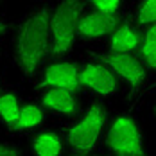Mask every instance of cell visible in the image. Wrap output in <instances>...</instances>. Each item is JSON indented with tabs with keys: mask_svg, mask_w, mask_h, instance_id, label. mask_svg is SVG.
<instances>
[{
	"mask_svg": "<svg viewBox=\"0 0 156 156\" xmlns=\"http://www.w3.org/2000/svg\"><path fill=\"white\" fill-rule=\"evenodd\" d=\"M138 54L144 65L147 66V70L156 72V25L142 29V43Z\"/></svg>",
	"mask_w": 156,
	"mask_h": 156,
	"instance_id": "obj_14",
	"label": "cell"
},
{
	"mask_svg": "<svg viewBox=\"0 0 156 156\" xmlns=\"http://www.w3.org/2000/svg\"><path fill=\"white\" fill-rule=\"evenodd\" d=\"M124 15H102L92 9H84L77 25V40L83 41H95L101 38H108L111 31L126 18Z\"/></svg>",
	"mask_w": 156,
	"mask_h": 156,
	"instance_id": "obj_8",
	"label": "cell"
},
{
	"mask_svg": "<svg viewBox=\"0 0 156 156\" xmlns=\"http://www.w3.org/2000/svg\"><path fill=\"white\" fill-rule=\"evenodd\" d=\"M22 106H23V101H22L20 94L15 88L5 86L0 92V126H4L7 131H11Z\"/></svg>",
	"mask_w": 156,
	"mask_h": 156,
	"instance_id": "obj_13",
	"label": "cell"
},
{
	"mask_svg": "<svg viewBox=\"0 0 156 156\" xmlns=\"http://www.w3.org/2000/svg\"><path fill=\"white\" fill-rule=\"evenodd\" d=\"M9 31H11V25H9V22H7L5 15L0 11V40H2L5 34H9Z\"/></svg>",
	"mask_w": 156,
	"mask_h": 156,
	"instance_id": "obj_18",
	"label": "cell"
},
{
	"mask_svg": "<svg viewBox=\"0 0 156 156\" xmlns=\"http://www.w3.org/2000/svg\"><path fill=\"white\" fill-rule=\"evenodd\" d=\"M63 153H65V140L61 133L43 127L31 136L32 156H63Z\"/></svg>",
	"mask_w": 156,
	"mask_h": 156,
	"instance_id": "obj_12",
	"label": "cell"
},
{
	"mask_svg": "<svg viewBox=\"0 0 156 156\" xmlns=\"http://www.w3.org/2000/svg\"><path fill=\"white\" fill-rule=\"evenodd\" d=\"M0 156H22V149L13 142H0Z\"/></svg>",
	"mask_w": 156,
	"mask_h": 156,
	"instance_id": "obj_17",
	"label": "cell"
},
{
	"mask_svg": "<svg viewBox=\"0 0 156 156\" xmlns=\"http://www.w3.org/2000/svg\"><path fill=\"white\" fill-rule=\"evenodd\" d=\"M70 156H102V154H95L94 153V154H70Z\"/></svg>",
	"mask_w": 156,
	"mask_h": 156,
	"instance_id": "obj_20",
	"label": "cell"
},
{
	"mask_svg": "<svg viewBox=\"0 0 156 156\" xmlns=\"http://www.w3.org/2000/svg\"><path fill=\"white\" fill-rule=\"evenodd\" d=\"M90 56L102 61L109 70L115 74L119 81L126 83L131 90V94H142L147 86V66L144 65L140 56L136 54H120V52H109V50H92Z\"/></svg>",
	"mask_w": 156,
	"mask_h": 156,
	"instance_id": "obj_5",
	"label": "cell"
},
{
	"mask_svg": "<svg viewBox=\"0 0 156 156\" xmlns=\"http://www.w3.org/2000/svg\"><path fill=\"white\" fill-rule=\"evenodd\" d=\"M88 9L102 15H124L126 4L120 0H94L88 4Z\"/></svg>",
	"mask_w": 156,
	"mask_h": 156,
	"instance_id": "obj_16",
	"label": "cell"
},
{
	"mask_svg": "<svg viewBox=\"0 0 156 156\" xmlns=\"http://www.w3.org/2000/svg\"><path fill=\"white\" fill-rule=\"evenodd\" d=\"M79 74H81L79 63L70 61V59H56L43 66L38 79L34 81V88H36V92L65 90V92L77 94L81 90Z\"/></svg>",
	"mask_w": 156,
	"mask_h": 156,
	"instance_id": "obj_6",
	"label": "cell"
},
{
	"mask_svg": "<svg viewBox=\"0 0 156 156\" xmlns=\"http://www.w3.org/2000/svg\"><path fill=\"white\" fill-rule=\"evenodd\" d=\"M45 120H47V111L38 101L23 102L15 126L11 127V133H15V135H34L36 131L43 129Z\"/></svg>",
	"mask_w": 156,
	"mask_h": 156,
	"instance_id": "obj_11",
	"label": "cell"
},
{
	"mask_svg": "<svg viewBox=\"0 0 156 156\" xmlns=\"http://www.w3.org/2000/svg\"><path fill=\"white\" fill-rule=\"evenodd\" d=\"M86 5L77 0H65L52 5L50 18V59H66L77 41V25Z\"/></svg>",
	"mask_w": 156,
	"mask_h": 156,
	"instance_id": "obj_3",
	"label": "cell"
},
{
	"mask_svg": "<svg viewBox=\"0 0 156 156\" xmlns=\"http://www.w3.org/2000/svg\"><path fill=\"white\" fill-rule=\"evenodd\" d=\"M38 102L45 108L47 113L72 119L79 113V99L74 92H65V90H45L40 92Z\"/></svg>",
	"mask_w": 156,
	"mask_h": 156,
	"instance_id": "obj_10",
	"label": "cell"
},
{
	"mask_svg": "<svg viewBox=\"0 0 156 156\" xmlns=\"http://www.w3.org/2000/svg\"><path fill=\"white\" fill-rule=\"evenodd\" d=\"M0 56H2V40H0Z\"/></svg>",
	"mask_w": 156,
	"mask_h": 156,
	"instance_id": "obj_21",
	"label": "cell"
},
{
	"mask_svg": "<svg viewBox=\"0 0 156 156\" xmlns=\"http://www.w3.org/2000/svg\"><path fill=\"white\" fill-rule=\"evenodd\" d=\"M50 18L52 5H36L13 29V63L23 81H36L50 58Z\"/></svg>",
	"mask_w": 156,
	"mask_h": 156,
	"instance_id": "obj_1",
	"label": "cell"
},
{
	"mask_svg": "<svg viewBox=\"0 0 156 156\" xmlns=\"http://www.w3.org/2000/svg\"><path fill=\"white\" fill-rule=\"evenodd\" d=\"M142 43V31L136 23L126 16L106 38V50L120 54H136Z\"/></svg>",
	"mask_w": 156,
	"mask_h": 156,
	"instance_id": "obj_9",
	"label": "cell"
},
{
	"mask_svg": "<svg viewBox=\"0 0 156 156\" xmlns=\"http://www.w3.org/2000/svg\"><path fill=\"white\" fill-rule=\"evenodd\" d=\"M108 120L106 108L101 102H92L77 120L65 127V145L70 147L72 154H94L106 133Z\"/></svg>",
	"mask_w": 156,
	"mask_h": 156,
	"instance_id": "obj_2",
	"label": "cell"
},
{
	"mask_svg": "<svg viewBox=\"0 0 156 156\" xmlns=\"http://www.w3.org/2000/svg\"><path fill=\"white\" fill-rule=\"evenodd\" d=\"M5 86H7V84L4 83V77H2V72H0V92H2V90H4Z\"/></svg>",
	"mask_w": 156,
	"mask_h": 156,
	"instance_id": "obj_19",
	"label": "cell"
},
{
	"mask_svg": "<svg viewBox=\"0 0 156 156\" xmlns=\"http://www.w3.org/2000/svg\"><path fill=\"white\" fill-rule=\"evenodd\" d=\"M133 22L138 29H145L156 25V0L136 2L133 7Z\"/></svg>",
	"mask_w": 156,
	"mask_h": 156,
	"instance_id": "obj_15",
	"label": "cell"
},
{
	"mask_svg": "<svg viewBox=\"0 0 156 156\" xmlns=\"http://www.w3.org/2000/svg\"><path fill=\"white\" fill-rule=\"evenodd\" d=\"M154 115H156V104H154Z\"/></svg>",
	"mask_w": 156,
	"mask_h": 156,
	"instance_id": "obj_22",
	"label": "cell"
},
{
	"mask_svg": "<svg viewBox=\"0 0 156 156\" xmlns=\"http://www.w3.org/2000/svg\"><path fill=\"white\" fill-rule=\"evenodd\" d=\"M104 140L113 156H144L142 127L131 111L117 113L109 119Z\"/></svg>",
	"mask_w": 156,
	"mask_h": 156,
	"instance_id": "obj_4",
	"label": "cell"
},
{
	"mask_svg": "<svg viewBox=\"0 0 156 156\" xmlns=\"http://www.w3.org/2000/svg\"><path fill=\"white\" fill-rule=\"evenodd\" d=\"M79 83L81 90L99 99H109L119 94V79L115 77V74L90 54H86V59L81 63Z\"/></svg>",
	"mask_w": 156,
	"mask_h": 156,
	"instance_id": "obj_7",
	"label": "cell"
}]
</instances>
